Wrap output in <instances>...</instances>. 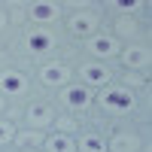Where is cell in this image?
Here are the masks:
<instances>
[{
  "label": "cell",
  "instance_id": "obj_1",
  "mask_svg": "<svg viewBox=\"0 0 152 152\" xmlns=\"http://www.w3.org/2000/svg\"><path fill=\"white\" fill-rule=\"evenodd\" d=\"M97 104L104 107L110 116H128V113L137 107V100H134L131 88H125V85H107L104 91H100Z\"/></svg>",
  "mask_w": 152,
  "mask_h": 152
},
{
  "label": "cell",
  "instance_id": "obj_2",
  "mask_svg": "<svg viewBox=\"0 0 152 152\" xmlns=\"http://www.w3.org/2000/svg\"><path fill=\"white\" fill-rule=\"evenodd\" d=\"M28 91V76L21 70H3L0 73V94H9V97H18Z\"/></svg>",
  "mask_w": 152,
  "mask_h": 152
},
{
  "label": "cell",
  "instance_id": "obj_3",
  "mask_svg": "<svg viewBox=\"0 0 152 152\" xmlns=\"http://www.w3.org/2000/svg\"><path fill=\"white\" fill-rule=\"evenodd\" d=\"M24 46H28L31 55H43V52H49V49L55 46V34L49 31V28L28 31V37H24Z\"/></svg>",
  "mask_w": 152,
  "mask_h": 152
},
{
  "label": "cell",
  "instance_id": "obj_4",
  "mask_svg": "<svg viewBox=\"0 0 152 152\" xmlns=\"http://www.w3.org/2000/svg\"><path fill=\"white\" fill-rule=\"evenodd\" d=\"M61 100L70 107V110H88L91 107V88L88 85H67L64 88V94H61Z\"/></svg>",
  "mask_w": 152,
  "mask_h": 152
},
{
  "label": "cell",
  "instance_id": "obj_5",
  "mask_svg": "<svg viewBox=\"0 0 152 152\" xmlns=\"http://www.w3.org/2000/svg\"><path fill=\"white\" fill-rule=\"evenodd\" d=\"M24 122H28V128H49V125L55 122V113L49 104H31L28 113H24Z\"/></svg>",
  "mask_w": 152,
  "mask_h": 152
},
{
  "label": "cell",
  "instance_id": "obj_6",
  "mask_svg": "<svg viewBox=\"0 0 152 152\" xmlns=\"http://www.w3.org/2000/svg\"><path fill=\"white\" fill-rule=\"evenodd\" d=\"M88 52L97 55V58H116L119 55V40L110 37V34H97V37L88 40Z\"/></svg>",
  "mask_w": 152,
  "mask_h": 152
},
{
  "label": "cell",
  "instance_id": "obj_7",
  "mask_svg": "<svg viewBox=\"0 0 152 152\" xmlns=\"http://www.w3.org/2000/svg\"><path fill=\"white\" fill-rule=\"evenodd\" d=\"M67 31L73 37H88L97 31V18L91 15V12H73V15L67 18Z\"/></svg>",
  "mask_w": 152,
  "mask_h": 152
},
{
  "label": "cell",
  "instance_id": "obj_8",
  "mask_svg": "<svg viewBox=\"0 0 152 152\" xmlns=\"http://www.w3.org/2000/svg\"><path fill=\"white\" fill-rule=\"evenodd\" d=\"M79 79H82V85H88V88H100V85L110 82V70H107L104 64H82V67H79Z\"/></svg>",
  "mask_w": 152,
  "mask_h": 152
},
{
  "label": "cell",
  "instance_id": "obj_9",
  "mask_svg": "<svg viewBox=\"0 0 152 152\" xmlns=\"http://www.w3.org/2000/svg\"><path fill=\"white\" fill-rule=\"evenodd\" d=\"M70 67L67 64H46L43 70H40V79H43V85H52V88H58V85H64L67 79H70Z\"/></svg>",
  "mask_w": 152,
  "mask_h": 152
},
{
  "label": "cell",
  "instance_id": "obj_10",
  "mask_svg": "<svg viewBox=\"0 0 152 152\" xmlns=\"http://www.w3.org/2000/svg\"><path fill=\"white\" fill-rule=\"evenodd\" d=\"M122 64L128 67V70H146L149 67V52H146L143 46H131V49L122 52Z\"/></svg>",
  "mask_w": 152,
  "mask_h": 152
},
{
  "label": "cell",
  "instance_id": "obj_11",
  "mask_svg": "<svg viewBox=\"0 0 152 152\" xmlns=\"http://www.w3.org/2000/svg\"><path fill=\"white\" fill-rule=\"evenodd\" d=\"M137 149H140V137L131 131H119L110 140V152H137Z\"/></svg>",
  "mask_w": 152,
  "mask_h": 152
},
{
  "label": "cell",
  "instance_id": "obj_12",
  "mask_svg": "<svg viewBox=\"0 0 152 152\" xmlns=\"http://www.w3.org/2000/svg\"><path fill=\"white\" fill-rule=\"evenodd\" d=\"M58 15H61V6L58 3H34L31 6V18L37 24H52Z\"/></svg>",
  "mask_w": 152,
  "mask_h": 152
},
{
  "label": "cell",
  "instance_id": "obj_13",
  "mask_svg": "<svg viewBox=\"0 0 152 152\" xmlns=\"http://www.w3.org/2000/svg\"><path fill=\"white\" fill-rule=\"evenodd\" d=\"M46 152H76V140H73V134H49L46 137Z\"/></svg>",
  "mask_w": 152,
  "mask_h": 152
},
{
  "label": "cell",
  "instance_id": "obj_14",
  "mask_svg": "<svg viewBox=\"0 0 152 152\" xmlns=\"http://www.w3.org/2000/svg\"><path fill=\"white\" fill-rule=\"evenodd\" d=\"M76 152H107V140L100 137L97 131H88L79 137V143H76Z\"/></svg>",
  "mask_w": 152,
  "mask_h": 152
},
{
  "label": "cell",
  "instance_id": "obj_15",
  "mask_svg": "<svg viewBox=\"0 0 152 152\" xmlns=\"http://www.w3.org/2000/svg\"><path fill=\"white\" fill-rule=\"evenodd\" d=\"M15 140H18L21 149H34V146H43V143H46V134L37 131V128H31V131H18Z\"/></svg>",
  "mask_w": 152,
  "mask_h": 152
},
{
  "label": "cell",
  "instance_id": "obj_16",
  "mask_svg": "<svg viewBox=\"0 0 152 152\" xmlns=\"http://www.w3.org/2000/svg\"><path fill=\"white\" fill-rule=\"evenodd\" d=\"M15 134H18L15 125L6 122V119H0V146H3V143H12V140H15Z\"/></svg>",
  "mask_w": 152,
  "mask_h": 152
},
{
  "label": "cell",
  "instance_id": "obj_17",
  "mask_svg": "<svg viewBox=\"0 0 152 152\" xmlns=\"http://www.w3.org/2000/svg\"><path fill=\"white\" fill-rule=\"evenodd\" d=\"M52 125H55L58 134H73V131H76V119H70V116H58Z\"/></svg>",
  "mask_w": 152,
  "mask_h": 152
},
{
  "label": "cell",
  "instance_id": "obj_18",
  "mask_svg": "<svg viewBox=\"0 0 152 152\" xmlns=\"http://www.w3.org/2000/svg\"><path fill=\"white\" fill-rule=\"evenodd\" d=\"M116 31H119V34H125V37H131V34H134V21L119 15V21H116Z\"/></svg>",
  "mask_w": 152,
  "mask_h": 152
},
{
  "label": "cell",
  "instance_id": "obj_19",
  "mask_svg": "<svg viewBox=\"0 0 152 152\" xmlns=\"http://www.w3.org/2000/svg\"><path fill=\"white\" fill-rule=\"evenodd\" d=\"M113 6H119V12H134L137 6H146V3H140V0H119V3H113Z\"/></svg>",
  "mask_w": 152,
  "mask_h": 152
},
{
  "label": "cell",
  "instance_id": "obj_20",
  "mask_svg": "<svg viewBox=\"0 0 152 152\" xmlns=\"http://www.w3.org/2000/svg\"><path fill=\"white\" fill-rule=\"evenodd\" d=\"M131 85H143V79L137 73H125V88H131Z\"/></svg>",
  "mask_w": 152,
  "mask_h": 152
},
{
  "label": "cell",
  "instance_id": "obj_21",
  "mask_svg": "<svg viewBox=\"0 0 152 152\" xmlns=\"http://www.w3.org/2000/svg\"><path fill=\"white\" fill-rule=\"evenodd\" d=\"M3 110H6V97L0 94V113H3Z\"/></svg>",
  "mask_w": 152,
  "mask_h": 152
},
{
  "label": "cell",
  "instance_id": "obj_22",
  "mask_svg": "<svg viewBox=\"0 0 152 152\" xmlns=\"http://www.w3.org/2000/svg\"><path fill=\"white\" fill-rule=\"evenodd\" d=\"M3 21H6V18H3V15H0V28H3Z\"/></svg>",
  "mask_w": 152,
  "mask_h": 152
},
{
  "label": "cell",
  "instance_id": "obj_23",
  "mask_svg": "<svg viewBox=\"0 0 152 152\" xmlns=\"http://www.w3.org/2000/svg\"><path fill=\"white\" fill-rule=\"evenodd\" d=\"M21 152H37V149H21Z\"/></svg>",
  "mask_w": 152,
  "mask_h": 152
}]
</instances>
